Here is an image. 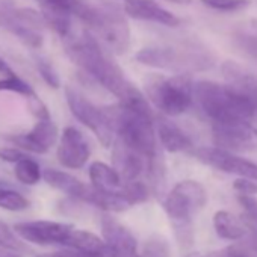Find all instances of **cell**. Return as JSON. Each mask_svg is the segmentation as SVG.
Segmentation results:
<instances>
[{
	"mask_svg": "<svg viewBox=\"0 0 257 257\" xmlns=\"http://www.w3.org/2000/svg\"><path fill=\"white\" fill-rule=\"evenodd\" d=\"M189 257H246L237 246H228L222 251H218V252H210V254H192Z\"/></svg>",
	"mask_w": 257,
	"mask_h": 257,
	"instance_id": "41",
	"label": "cell"
},
{
	"mask_svg": "<svg viewBox=\"0 0 257 257\" xmlns=\"http://www.w3.org/2000/svg\"><path fill=\"white\" fill-rule=\"evenodd\" d=\"M221 71L228 86L248 97L257 106V74L245 70L234 61H225L221 65Z\"/></svg>",
	"mask_w": 257,
	"mask_h": 257,
	"instance_id": "18",
	"label": "cell"
},
{
	"mask_svg": "<svg viewBox=\"0 0 257 257\" xmlns=\"http://www.w3.org/2000/svg\"><path fill=\"white\" fill-rule=\"evenodd\" d=\"M83 201L88 204H92L104 212H124L132 207L131 201L127 200V197L122 192V188L115 192H104V191L95 189L91 185Z\"/></svg>",
	"mask_w": 257,
	"mask_h": 257,
	"instance_id": "22",
	"label": "cell"
},
{
	"mask_svg": "<svg viewBox=\"0 0 257 257\" xmlns=\"http://www.w3.org/2000/svg\"><path fill=\"white\" fill-rule=\"evenodd\" d=\"M14 174H16V179L26 186H34L43 179V171L38 162L34 161L31 156L14 164Z\"/></svg>",
	"mask_w": 257,
	"mask_h": 257,
	"instance_id": "25",
	"label": "cell"
},
{
	"mask_svg": "<svg viewBox=\"0 0 257 257\" xmlns=\"http://www.w3.org/2000/svg\"><path fill=\"white\" fill-rule=\"evenodd\" d=\"M43 179L49 186H52V188L70 195L71 198L79 200V201L85 200L88 189H89L88 185H85L83 182H80L74 176L64 173V171H59V170H52V168L44 170Z\"/></svg>",
	"mask_w": 257,
	"mask_h": 257,
	"instance_id": "21",
	"label": "cell"
},
{
	"mask_svg": "<svg viewBox=\"0 0 257 257\" xmlns=\"http://www.w3.org/2000/svg\"><path fill=\"white\" fill-rule=\"evenodd\" d=\"M8 140L16 147L25 152L44 155L56 144V141L59 140V134H58V127L52 121V118H47V119H38L32 131L26 134L13 135Z\"/></svg>",
	"mask_w": 257,
	"mask_h": 257,
	"instance_id": "13",
	"label": "cell"
},
{
	"mask_svg": "<svg viewBox=\"0 0 257 257\" xmlns=\"http://www.w3.org/2000/svg\"><path fill=\"white\" fill-rule=\"evenodd\" d=\"M64 245L77 251L83 257H115V252L107 246L104 239L88 230L73 228Z\"/></svg>",
	"mask_w": 257,
	"mask_h": 257,
	"instance_id": "17",
	"label": "cell"
},
{
	"mask_svg": "<svg viewBox=\"0 0 257 257\" xmlns=\"http://www.w3.org/2000/svg\"><path fill=\"white\" fill-rule=\"evenodd\" d=\"M116 257H143V255H140L137 251H134V252H127V254H119Z\"/></svg>",
	"mask_w": 257,
	"mask_h": 257,
	"instance_id": "46",
	"label": "cell"
},
{
	"mask_svg": "<svg viewBox=\"0 0 257 257\" xmlns=\"http://www.w3.org/2000/svg\"><path fill=\"white\" fill-rule=\"evenodd\" d=\"M122 2L124 13L132 19L155 22L170 28H177L180 25V19L161 7L156 0H122Z\"/></svg>",
	"mask_w": 257,
	"mask_h": 257,
	"instance_id": "15",
	"label": "cell"
},
{
	"mask_svg": "<svg viewBox=\"0 0 257 257\" xmlns=\"http://www.w3.org/2000/svg\"><path fill=\"white\" fill-rule=\"evenodd\" d=\"M192 155L203 164L218 171L257 180V164L246 161L240 156H236L231 152L222 150L219 147H200L192 150Z\"/></svg>",
	"mask_w": 257,
	"mask_h": 257,
	"instance_id": "10",
	"label": "cell"
},
{
	"mask_svg": "<svg viewBox=\"0 0 257 257\" xmlns=\"http://www.w3.org/2000/svg\"><path fill=\"white\" fill-rule=\"evenodd\" d=\"M212 222H213V228H215L216 234L222 239H227V240L240 239L248 231V225L227 210L215 212Z\"/></svg>",
	"mask_w": 257,
	"mask_h": 257,
	"instance_id": "24",
	"label": "cell"
},
{
	"mask_svg": "<svg viewBox=\"0 0 257 257\" xmlns=\"http://www.w3.org/2000/svg\"><path fill=\"white\" fill-rule=\"evenodd\" d=\"M13 32L17 35V38L25 43L28 47L31 49H40L43 46V35L32 26H26V25H14Z\"/></svg>",
	"mask_w": 257,
	"mask_h": 257,
	"instance_id": "32",
	"label": "cell"
},
{
	"mask_svg": "<svg viewBox=\"0 0 257 257\" xmlns=\"http://www.w3.org/2000/svg\"><path fill=\"white\" fill-rule=\"evenodd\" d=\"M122 192L127 197V200L131 201L132 206L141 204L144 201H147L149 195H150V189L146 183L140 182V180H134V182H127L122 185Z\"/></svg>",
	"mask_w": 257,
	"mask_h": 257,
	"instance_id": "31",
	"label": "cell"
},
{
	"mask_svg": "<svg viewBox=\"0 0 257 257\" xmlns=\"http://www.w3.org/2000/svg\"><path fill=\"white\" fill-rule=\"evenodd\" d=\"M0 246H4L7 249H13V251H17L22 248V243L19 240V234L14 231V228L11 230L2 221H0Z\"/></svg>",
	"mask_w": 257,
	"mask_h": 257,
	"instance_id": "36",
	"label": "cell"
},
{
	"mask_svg": "<svg viewBox=\"0 0 257 257\" xmlns=\"http://www.w3.org/2000/svg\"><path fill=\"white\" fill-rule=\"evenodd\" d=\"M207 203V192L197 180H182L164 200V209L173 224L180 246H191L194 242L192 216Z\"/></svg>",
	"mask_w": 257,
	"mask_h": 257,
	"instance_id": "3",
	"label": "cell"
},
{
	"mask_svg": "<svg viewBox=\"0 0 257 257\" xmlns=\"http://www.w3.org/2000/svg\"><path fill=\"white\" fill-rule=\"evenodd\" d=\"M233 188L237 194L243 195H257V180L248 177H237L233 182Z\"/></svg>",
	"mask_w": 257,
	"mask_h": 257,
	"instance_id": "39",
	"label": "cell"
},
{
	"mask_svg": "<svg viewBox=\"0 0 257 257\" xmlns=\"http://www.w3.org/2000/svg\"><path fill=\"white\" fill-rule=\"evenodd\" d=\"M89 180L91 185L98 189V191H104V192H115L119 191L124 185L122 179L119 177L118 171L113 167H109L104 162H92L89 165Z\"/></svg>",
	"mask_w": 257,
	"mask_h": 257,
	"instance_id": "23",
	"label": "cell"
},
{
	"mask_svg": "<svg viewBox=\"0 0 257 257\" xmlns=\"http://www.w3.org/2000/svg\"><path fill=\"white\" fill-rule=\"evenodd\" d=\"M135 59L147 67L161 70H174L180 73L186 71H204L215 62L212 53L200 44L174 46H150L141 49Z\"/></svg>",
	"mask_w": 257,
	"mask_h": 257,
	"instance_id": "5",
	"label": "cell"
},
{
	"mask_svg": "<svg viewBox=\"0 0 257 257\" xmlns=\"http://www.w3.org/2000/svg\"><path fill=\"white\" fill-rule=\"evenodd\" d=\"M146 173H147V177H149V182H150V189L156 195L162 194L164 186H165V164H164L159 153L156 156L147 159Z\"/></svg>",
	"mask_w": 257,
	"mask_h": 257,
	"instance_id": "26",
	"label": "cell"
},
{
	"mask_svg": "<svg viewBox=\"0 0 257 257\" xmlns=\"http://www.w3.org/2000/svg\"><path fill=\"white\" fill-rule=\"evenodd\" d=\"M44 16L46 26H49L52 31H55L61 38L70 37L71 32V16L59 13V11H50V10H41Z\"/></svg>",
	"mask_w": 257,
	"mask_h": 257,
	"instance_id": "27",
	"label": "cell"
},
{
	"mask_svg": "<svg viewBox=\"0 0 257 257\" xmlns=\"http://www.w3.org/2000/svg\"><path fill=\"white\" fill-rule=\"evenodd\" d=\"M104 110L112 119L118 140L144 155L147 159L159 153L153 115L140 112L121 103L118 106H107Z\"/></svg>",
	"mask_w": 257,
	"mask_h": 257,
	"instance_id": "4",
	"label": "cell"
},
{
	"mask_svg": "<svg viewBox=\"0 0 257 257\" xmlns=\"http://www.w3.org/2000/svg\"><path fill=\"white\" fill-rule=\"evenodd\" d=\"M28 109H29V112H31L37 119H47V118H50L49 107L41 101V98H40L37 94L28 97Z\"/></svg>",
	"mask_w": 257,
	"mask_h": 257,
	"instance_id": "38",
	"label": "cell"
},
{
	"mask_svg": "<svg viewBox=\"0 0 257 257\" xmlns=\"http://www.w3.org/2000/svg\"><path fill=\"white\" fill-rule=\"evenodd\" d=\"M41 10L59 11L82 20L85 25L95 28L98 22V10L89 7L83 0H38Z\"/></svg>",
	"mask_w": 257,
	"mask_h": 257,
	"instance_id": "19",
	"label": "cell"
},
{
	"mask_svg": "<svg viewBox=\"0 0 257 257\" xmlns=\"http://www.w3.org/2000/svg\"><path fill=\"white\" fill-rule=\"evenodd\" d=\"M14 231L19 234L20 239L28 240L31 243L37 245H53V243H62L74 228L71 224L58 222V221H47V219H38V221H29V222H19L14 227Z\"/></svg>",
	"mask_w": 257,
	"mask_h": 257,
	"instance_id": "11",
	"label": "cell"
},
{
	"mask_svg": "<svg viewBox=\"0 0 257 257\" xmlns=\"http://www.w3.org/2000/svg\"><path fill=\"white\" fill-rule=\"evenodd\" d=\"M0 257H20V255L16 254V252H13V249L0 248Z\"/></svg>",
	"mask_w": 257,
	"mask_h": 257,
	"instance_id": "44",
	"label": "cell"
},
{
	"mask_svg": "<svg viewBox=\"0 0 257 257\" xmlns=\"http://www.w3.org/2000/svg\"><path fill=\"white\" fill-rule=\"evenodd\" d=\"M147 95L153 104L167 116L185 113L194 100V83L189 73L171 77H155L147 82Z\"/></svg>",
	"mask_w": 257,
	"mask_h": 257,
	"instance_id": "6",
	"label": "cell"
},
{
	"mask_svg": "<svg viewBox=\"0 0 257 257\" xmlns=\"http://www.w3.org/2000/svg\"><path fill=\"white\" fill-rule=\"evenodd\" d=\"M158 138L161 146L170 153L188 152L192 149L191 138L182 128L165 116L158 118Z\"/></svg>",
	"mask_w": 257,
	"mask_h": 257,
	"instance_id": "20",
	"label": "cell"
},
{
	"mask_svg": "<svg viewBox=\"0 0 257 257\" xmlns=\"http://www.w3.org/2000/svg\"><path fill=\"white\" fill-rule=\"evenodd\" d=\"M28 158V155L25 153V150L19 149V147H2L0 149V161L8 162V164H17L19 161Z\"/></svg>",
	"mask_w": 257,
	"mask_h": 257,
	"instance_id": "40",
	"label": "cell"
},
{
	"mask_svg": "<svg viewBox=\"0 0 257 257\" xmlns=\"http://www.w3.org/2000/svg\"><path fill=\"white\" fill-rule=\"evenodd\" d=\"M194 98L203 112L213 121H248L255 110V103L228 85L212 80L194 83Z\"/></svg>",
	"mask_w": 257,
	"mask_h": 257,
	"instance_id": "2",
	"label": "cell"
},
{
	"mask_svg": "<svg viewBox=\"0 0 257 257\" xmlns=\"http://www.w3.org/2000/svg\"><path fill=\"white\" fill-rule=\"evenodd\" d=\"M67 55L89 77L113 94L121 104L152 113L146 95L124 76L122 70L112 59L104 55L98 41L88 31L83 32L82 38L67 46Z\"/></svg>",
	"mask_w": 257,
	"mask_h": 257,
	"instance_id": "1",
	"label": "cell"
},
{
	"mask_svg": "<svg viewBox=\"0 0 257 257\" xmlns=\"http://www.w3.org/2000/svg\"><path fill=\"white\" fill-rule=\"evenodd\" d=\"M167 2L176 4V5H189L192 0H167Z\"/></svg>",
	"mask_w": 257,
	"mask_h": 257,
	"instance_id": "45",
	"label": "cell"
},
{
	"mask_svg": "<svg viewBox=\"0 0 257 257\" xmlns=\"http://www.w3.org/2000/svg\"><path fill=\"white\" fill-rule=\"evenodd\" d=\"M2 91L16 92V94H20V95H23L26 98L35 94L34 88L28 82L20 79L16 73L0 79V92H2Z\"/></svg>",
	"mask_w": 257,
	"mask_h": 257,
	"instance_id": "30",
	"label": "cell"
},
{
	"mask_svg": "<svg viewBox=\"0 0 257 257\" xmlns=\"http://www.w3.org/2000/svg\"><path fill=\"white\" fill-rule=\"evenodd\" d=\"M141 255L143 257H171L170 242L162 234H153L146 240Z\"/></svg>",
	"mask_w": 257,
	"mask_h": 257,
	"instance_id": "28",
	"label": "cell"
},
{
	"mask_svg": "<svg viewBox=\"0 0 257 257\" xmlns=\"http://www.w3.org/2000/svg\"><path fill=\"white\" fill-rule=\"evenodd\" d=\"M237 201H239L240 207L243 209L246 219L252 225H257V197L255 195L237 194Z\"/></svg>",
	"mask_w": 257,
	"mask_h": 257,
	"instance_id": "37",
	"label": "cell"
},
{
	"mask_svg": "<svg viewBox=\"0 0 257 257\" xmlns=\"http://www.w3.org/2000/svg\"><path fill=\"white\" fill-rule=\"evenodd\" d=\"M56 156L59 164L68 170H80L86 165L91 156V149L79 128L73 125L64 128L59 137Z\"/></svg>",
	"mask_w": 257,
	"mask_h": 257,
	"instance_id": "12",
	"label": "cell"
},
{
	"mask_svg": "<svg viewBox=\"0 0 257 257\" xmlns=\"http://www.w3.org/2000/svg\"><path fill=\"white\" fill-rule=\"evenodd\" d=\"M113 168L118 171L124 183L134 182L147 170V158L131 149L121 140H116L113 143Z\"/></svg>",
	"mask_w": 257,
	"mask_h": 257,
	"instance_id": "14",
	"label": "cell"
},
{
	"mask_svg": "<svg viewBox=\"0 0 257 257\" xmlns=\"http://www.w3.org/2000/svg\"><path fill=\"white\" fill-rule=\"evenodd\" d=\"M0 73L5 74V76H10V74H14V71L11 70V67L8 65V62L0 56Z\"/></svg>",
	"mask_w": 257,
	"mask_h": 257,
	"instance_id": "43",
	"label": "cell"
},
{
	"mask_svg": "<svg viewBox=\"0 0 257 257\" xmlns=\"http://www.w3.org/2000/svg\"><path fill=\"white\" fill-rule=\"evenodd\" d=\"M246 242L248 246L257 254V225H248V231H246Z\"/></svg>",
	"mask_w": 257,
	"mask_h": 257,
	"instance_id": "42",
	"label": "cell"
},
{
	"mask_svg": "<svg viewBox=\"0 0 257 257\" xmlns=\"http://www.w3.org/2000/svg\"><path fill=\"white\" fill-rule=\"evenodd\" d=\"M251 23H252V28H254V29L257 31V20H252Z\"/></svg>",
	"mask_w": 257,
	"mask_h": 257,
	"instance_id": "47",
	"label": "cell"
},
{
	"mask_svg": "<svg viewBox=\"0 0 257 257\" xmlns=\"http://www.w3.org/2000/svg\"><path fill=\"white\" fill-rule=\"evenodd\" d=\"M37 68H38V73L40 76L43 77V80L53 89H58L61 86V79H59V74L58 71L55 70V67L49 62V61H44V59H38L37 61Z\"/></svg>",
	"mask_w": 257,
	"mask_h": 257,
	"instance_id": "35",
	"label": "cell"
},
{
	"mask_svg": "<svg viewBox=\"0 0 257 257\" xmlns=\"http://www.w3.org/2000/svg\"><path fill=\"white\" fill-rule=\"evenodd\" d=\"M203 4L221 13H236L245 10L249 5V0H203Z\"/></svg>",
	"mask_w": 257,
	"mask_h": 257,
	"instance_id": "34",
	"label": "cell"
},
{
	"mask_svg": "<svg viewBox=\"0 0 257 257\" xmlns=\"http://www.w3.org/2000/svg\"><path fill=\"white\" fill-rule=\"evenodd\" d=\"M95 29L98 31L109 52L115 55H124L131 47V28L116 7L107 5L98 10V22Z\"/></svg>",
	"mask_w": 257,
	"mask_h": 257,
	"instance_id": "9",
	"label": "cell"
},
{
	"mask_svg": "<svg viewBox=\"0 0 257 257\" xmlns=\"http://www.w3.org/2000/svg\"><path fill=\"white\" fill-rule=\"evenodd\" d=\"M29 207V200L19 194L17 191L0 188V209L11 210V212H22Z\"/></svg>",
	"mask_w": 257,
	"mask_h": 257,
	"instance_id": "29",
	"label": "cell"
},
{
	"mask_svg": "<svg viewBox=\"0 0 257 257\" xmlns=\"http://www.w3.org/2000/svg\"><path fill=\"white\" fill-rule=\"evenodd\" d=\"M233 41L243 53L257 61V34L254 35L249 32H236L233 35Z\"/></svg>",
	"mask_w": 257,
	"mask_h": 257,
	"instance_id": "33",
	"label": "cell"
},
{
	"mask_svg": "<svg viewBox=\"0 0 257 257\" xmlns=\"http://www.w3.org/2000/svg\"><path fill=\"white\" fill-rule=\"evenodd\" d=\"M65 97L71 113L89 128L104 149H109L115 143V128L104 107L95 106L73 86L65 88Z\"/></svg>",
	"mask_w": 257,
	"mask_h": 257,
	"instance_id": "7",
	"label": "cell"
},
{
	"mask_svg": "<svg viewBox=\"0 0 257 257\" xmlns=\"http://www.w3.org/2000/svg\"><path fill=\"white\" fill-rule=\"evenodd\" d=\"M101 237L115 252V257L119 254L134 252L138 246L135 234L109 215H104L101 218Z\"/></svg>",
	"mask_w": 257,
	"mask_h": 257,
	"instance_id": "16",
	"label": "cell"
},
{
	"mask_svg": "<svg viewBox=\"0 0 257 257\" xmlns=\"http://www.w3.org/2000/svg\"><path fill=\"white\" fill-rule=\"evenodd\" d=\"M212 137L215 147L231 153H251L257 150V128L248 121H213Z\"/></svg>",
	"mask_w": 257,
	"mask_h": 257,
	"instance_id": "8",
	"label": "cell"
}]
</instances>
